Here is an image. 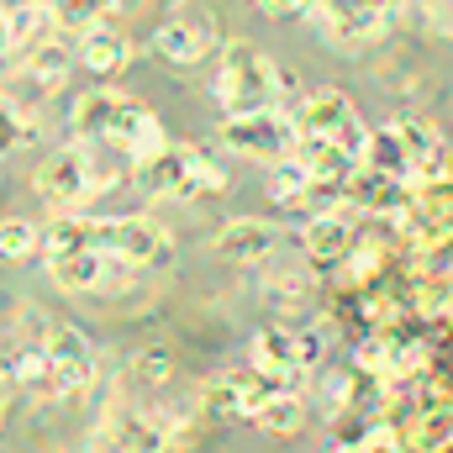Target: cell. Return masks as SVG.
<instances>
[{"mask_svg":"<svg viewBox=\"0 0 453 453\" xmlns=\"http://www.w3.org/2000/svg\"><path fill=\"white\" fill-rule=\"evenodd\" d=\"M101 443H106V453H169L174 449V422L158 411L116 406L101 422Z\"/></svg>","mask_w":453,"mask_h":453,"instance_id":"cell-7","label":"cell"},{"mask_svg":"<svg viewBox=\"0 0 453 453\" xmlns=\"http://www.w3.org/2000/svg\"><path fill=\"white\" fill-rule=\"evenodd\" d=\"M248 364H258L264 374H274L280 385H296L306 369H301V333L296 327H264L248 342Z\"/></svg>","mask_w":453,"mask_h":453,"instance_id":"cell-10","label":"cell"},{"mask_svg":"<svg viewBox=\"0 0 453 453\" xmlns=\"http://www.w3.org/2000/svg\"><path fill=\"white\" fill-rule=\"evenodd\" d=\"M226 185H232V174H226L222 158H217V153H206V148H190V169H185V196L206 201V196H222Z\"/></svg>","mask_w":453,"mask_h":453,"instance_id":"cell-22","label":"cell"},{"mask_svg":"<svg viewBox=\"0 0 453 453\" xmlns=\"http://www.w3.org/2000/svg\"><path fill=\"white\" fill-rule=\"evenodd\" d=\"M101 5H106V16H111V11H137L142 0H101Z\"/></svg>","mask_w":453,"mask_h":453,"instance_id":"cell-35","label":"cell"},{"mask_svg":"<svg viewBox=\"0 0 453 453\" xmlns=\"http://www.w3.org/2000/svg\"><path fill=\"white\" fill-rule=\"evenodd\" d=\"M206 42H211V21L206 16H169L164 27H158V37H153V48L169 58V64H196L201 53H206Z\"/></svg>","mask_w":453,"mask_h":453,"instance_id":"cell-14","label":"cell"},{"mask_svg":"<svg viewBox=\"0 0 453 453\" xmlns=\"http://www.w3.org/2000/svg\"><path fill=\"white\" fill-rule=\"evenodd\" d=\"M5 5H53V0H5Z\"/></svg>","mask_w":453,"mask_h":453,"instance_id":"cell-36","label":"cell"},{"mask_svg":"<svg viewBox=\"0 0 453 453\" xmlns=\"http://www.w3.org/2000/svg\"><path fill=\"white\" fill-rule=\"evenodd\" d=\"M185 169H190V148L169 142L164 153L137 158V164H132V180H137L148 196H185Z\"/></svg>","mask_w":453,"mask_h":453,"instance_id":"cell-15","label":"cell"},{"mask_svg":"<svg viewBox=\"0 0 453 453\" xmlns=\"http://www.w3.org/2000/svg\"><path fill=\"white\" fill-rule=\"evenodd\" d=\"M217 101H222L226 116L285 106V101H280V64H274L258 42H226L222 74H217Z\"/></svg>","mask_w":453,"mask_h":453,"instance_id":"cell-1","label":"cell"},{"mask_svg":"<svg viewBox=\"0 0 453 453\" xmlns=\"http://www.w3.org/2000/svg\"><path fill=\"white\" fill-rule=\"evenodd\" d=\"M80 248H101V222L90 217H58L42 226V253H80Z\"/></svg>","mask_w":453,"mask_h":453,"instance_id":"cell-20","label":"cell"},{"mask_svg":"<svg viewBox=\"0 0 453 453\" xmlns=\"http://www.w3.org/2000/svg\"><path fill=\"white\" fill-rule=\"evenodd\" d=\"M222 148L242 153V158H258V164H280L301 148V127L285 106L274 111H248V116H226L222 121Z\"/></svg>","mask_w":453,"mask_h":453,"instance_id":"cell-2","label":"cell"},{"mask_svg":"<svg viewBox=\"0 0 453 453\" xmlns=\"http://www.w3.org/2000/svg\"><path fill=\"white\" fill-rule=\"evenodd\" d=\"M311 0H258V11L264 16H296V11H306Z\"/></svg>","mask_w":453,"mask_h":453,"instance_id":"cell-34","label":"cell"},{"mask_svg":"<svg viewBox=\"0 0 453 453\" xmlns=\"http://www.w3.org/2000/svg\"><path fill=\"white\" fill-rule=\"evenodd\" d=\"M42 248V232L32 222H21V217H5V226H0V253L5 258H32Z\"/></svg>","mask_w":453,"mask_h":453,"instance_id":"cell-26","label":"cell"},{"mask_svg":"<svg viewBox=\"0 0 453 453\" xmlns=\"http://www.w3.org/2000/svg\"><path fill=\"white\" fill-rule=\"evenodd\" d=\"M101 248L127 258L132 269H169L174 264V242L169 232L148 217H116V222H101Z\"/></svg>","mask_w":453,"mask_h":453,"instance_id":"cell-5","label":"cell"},{"mask_svg":"<svg viewBox=\"0 0 453 453\" xmlns=\"http://www.w3.org/2000/svg\"><path fill=\"white\" fill-rule=\"evenodd\" d=\"M301 248H306V258L333 264V258H342L353 248V226H348L342 211H317L311 222L301 226Z\"/></svg>","mask_w":453,"mask_h":453,"instance_id":"cell-17","label":"cell"},{"mask_svg":"<svg viewBox=\"0 0 453 453\" xmlns=\"http://www.w3.org/2000/svg\"><path fill=\"white\" fill-rule=\"evenodd\" d=\"M364 169H374V174H390V180H406V185H411V169H417V158H411V148L401 142L395 121H390V127H374V137H369V153H364Z\"/></svg>","mask_w":453,"mask_h":453,"instance_id":"cell-18","label":"cell"},{"mask_svg":"<svg viewBox=\"0 0 453 453\" xmlns=\"http://www.w3.org/2000/svg\"><path fill=\"white\" fill-rule=\"evenodd\" d=\"M5 153H16V148H32L37 142V116H32V106H16L11 96H5Z\"/></svg>","mask_w":453,"mask_h":453,"instance_id":"cell-27","label":"cell"},{"mask_svg":"<svg viewBox=\"0 0 453 453\" xmlns=\"http://www.w3.org/2000/svg\"><path fill=\"white\" fill-rule=\"evenodd\" d=\"M106 148H116V142H85V164H90V185L96 190H111L116 180H121V164Z\"/></svg>","mask_w":453,"mask_h":453,"instance_id":"cell-31","label":"cell"},{"mask_svg":"<svg viewBox=\"0 0 453 453\" xmlns=\"http://www.w3.org/2000/svg\"><path fill=\"white\" fill-rule=\"evenodd\" d=\"M395 132H401V142L411 148V158H427V153H438V148H443L438 127H433V121H422V116H406V121H395Z\"/></svg>","mask_w":453,"mask_h":453,"instance_id":"cell-28","label":"cell"},{"mask_svg":"<svg viewBox=\"0 0 453 453\" xmlns=\"http://www.w3.org/2000/svg\"><path fill=\"white\" fill-rule=\"evenodd\" d=\"M274 248H280V232L258 217H237L217 232V253L232 264H264V258H274Z\"/></svg>","mask_w":453,"mask_h":453,"instance_id":"cell-12","label":"cell"},{"mask_svg":"<svg viewBox=\"0 0 453 453\" xmlns=\"http://www.w3.org/2000/svg\"><path fill=\"white\" fill-rule=\"evenodd\" d=\"M32 190H37L48 206H74V201L96 196V185H90V164H85V142H80V148H58V153H48V158L37 164V174H32Z\"/></svg>","mask_w":453,"mask_h":453,"instance_id":"cell-8","label":"cell"},{"mask_svg":"<svg viewBox=\"0 0 453 453\" xmlns=\"http://www.w3.org/2000/svg\"><path fill=\"white\" fill-rule=\"evenodd\" d=\"M253 422H258L264 433H280V438H290V433H301V427H306V401H301L290 385H280V390L264 401V411H258Z\"/></svg>","mask_w":453,"mask_h":453,"instance_id":"cell-21","label":"cell"},{"mask_svg":"<svg viewBox=\"0 0 453 453\" xmlns=\"http://www.w3.org/2000/svg\"><path fill=\"white\" fill-rule=\"evenodd\" d=\"M311 185H317V174L306 169L301 153L269 164V201H274V206H301V196H311Z\"/></svg>","mask_w":453,"mask_h":453,"instance_id":"cell-19","label":"cell"},{"mask_svg":"<svg viewBox=\"0 0 453 453\" xmlns=\"http://www.w3.org/2000/svg\"><path fill=\"white\" fill-rule=\"evenodd\" d=\"M42 353H48V364L58 369L64 395L96 380V348L85 342V333H74V327H48V333H42Z\"/></svg>","mask_w":453,"mask_h":453,"instance_id":"cell-9","label":"cell"},{"mask_svg":"<svg viewBox=\"0 0 453 453\" xmlns=\"http://www.w3.org/2000/svg\"><path fill=\"white\" fill-rule=\"evenodd\" d=\"M264 296H269L274 306H296V301L306 296V280H301V274H280V285H269Z\"/></svg>","mask_w":453,"mask_h":453,"instance_id":"cell-32","label":"cell"},{"mask_svg":"<svg viewBox=\"0 0 453 453\" xmlns=\"http://www.w3.org/2000/svg\"><path fill=\"white\" fill-rule=\"evenodd\" d=\"M48 274H53L58 290L90 296V290H121L127 274H132V264L106 253V248H80V253H53L48 258Z\"/></svg>","mask_w":453,"mask_h":453,"instance_id":"cell-4","label":"cell"},{"mask_svg":"<svg viewBox=\"0 0 453 453\" xmlns=\"http://www.w3.org/2000/svg\"><path fill=\"white\" fill-rule=\"evenodd\" d=\"M280 390V380L274 374H264L258 364H242V369H226V374H211L206 385H201V406H206V417H217V422H232V417H258L264 411V401Z\"/></svg>","mask_w":453,"mask_h":453,"instance_id":"cell-3","label":"cell"},{"mask_svg":"<svg viewBox=\"0 0 453 453\" xmlns=\"http://www.w3.org/2000/svg\"><path fill=\"white\" fill-rule=\"evenodd\" d=\"M48 16H53V27H64V32H90V27L106 21V5H101V0H53Z\"/></svg>","mask_w":453,"mask_h":453,"instance_id":"cell-25","label":"cell"},{"mask_svg":"<svg viewBox=\"0 0 453 453\" xmlns=\"http://www.w3.org/2000/svg\"><path fill=\"white\" fill-rule=\"evenodd\" d=\"M127 380H132V385H164V380H169V353H164V348H142V353L127 364Z\"/></svg>","mask_w":453,"mask_h":453,"instance_id":"cell-30","label":"cell"},{"mask_svg":"<svg viewBox=\"0 0 453 453\" xmlns=\"http://www.w3.org/2000/svg\"><path fill=\"white\" fill-rule=\"evenodd\" d=\"M164 148H169V132H164V121H158V116L142 106V111L132 116L127 137H121V153L137 164V158H153V153H164Z\"/></svg>","mask_w":453,"mask_h":453,"instance_id":"cell-23","label":"cell"},{"mask_svg":"<svg viewBox=\"0 0 453 453\" xmlns=\"http://www.w3.org/2000/svg\"><path fill=\"white\" fill-rule=\"evenodd\" d=\"M137 111H142V101H132V96H121V90H90V96L74 101L69 127H74L80 142H121Z\"/></svg>","mask_w":453,"mask_h":453,"instance_id":"cell-6","label":"cell"},{"mask_svg":"<svg viewBox=\"0 0 453 453\" xmlns=\"http://www.w3.org/2000/svg\"><path fill=\"white\" fill-rule=\"evenodd\" d=\"M27 74H32V85H42V90L64 85V74H69V48H64V42H42V48L27 58Z\"/></svg>","mask_w":453,"mask_h":453,"instance_id":"cell-24","label":"cell"},{"mask_svg":"<svg viewBox=\"0 0 453 453\" xmlns=\"http://www.w3.org/2000/svg\"><path fill=\"white\" fill-rule=\"evenodd\" d=\"M127 58H132V42H127V32L121 27H90V32H80V64L90 69V74H101V80H111L127 69Z\"/></svg>","mask_w":453,"mask_h":453,"instance_id":"cell-16","label":"cell"},{"mask_svg":"<svg viewBox=\"0 0 453 453\" xmlns=\"http://www.w3.org/2000/svg\"><path fill=\"white\" fill-rule=\"evenodd\" d=\"M16 385H21L27 395H37V401L64 395V380H58V369L48 364V353H42V348H21V353H11V358H5V390L16 395Z\"/></svg>","mask_w":453,"mask_h":453,"instance_id":"cell-13","label":"cell"},{"mask_svg":"<svg viewBox=\"0 0 453 453\" xmlns=\"http://www.w3.org/2000/svg\"><path fill=\"white\" fill-rule=\"evenodd\" d=\"M48 5H5V53H16V42H27L37 32Z\"/></svg>","mask_w":453,"mask_h":453,"instance_id":"cell-29","label":"cell"},{"mask_svg":"<svg viewBox=\"0 0 453 453\" xmlns=\"http://www.w3.org/2000/svg\"><path fill=\"white\" fill-rule=\"evenodd\" d=\"M296 333H301V369H317L322 353H327V338L317 327H296Z\"/></svg>","mask_w":453,"mask_h":453,"instance_id":"cell-33","label":"cell"},{"mask_svg":"<svg viewBox=\"0 0 453 453\" xmlns=\"http://www.w3.org/2000/svg\"><path fill=\"white\" fill-rule=\"evenodd\" d=\"M296 127H301V137H338L342 127L353 121V106H348V96L342 90H306L296 106Z\"/></svg>","mask_w":453,"mask_h":453,"instance_id":"cell-11","label":"cell"}]
</instances>
